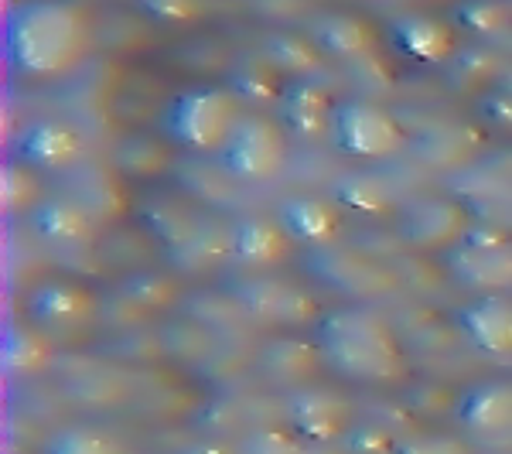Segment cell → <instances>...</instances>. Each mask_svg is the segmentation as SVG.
Instances as JSON below:
<instances>
[{"instance_id":"6da1fadb","label":"cell","mask_w":512,"mask_h":454,"mask_svg":"<svg viewBox=\"0 0 512 454\" xmlns=\"http://www.w3.org/2000/svg\"><path fill=\"white\" fill-rule=\"evenodd\" d=\"M89 48L82 7L65 0L11 4L0 21V62L21 82H55L79 69Z\"/></svg>"},{"instance_id":"7a4b0ae2","label":"cell","mask_w":512,"mask_h":454,"mask_svg":"<svg viewBox=\"0 0 512 454\" xmlns=\"http://www.w3.org/2000/svg\"><path fill=\"white\" fill-rule=\"evenodd\" d=\"M311 342L321 352V362L349 383L393 386L410 373L393 325L366 304H342L318 315L311 325Z\"/></svg>"},{"instance_id":"3957f363","label":"cell","mask_w":512,"mask_h":454,"mask_svg":"<svg viewBox=\"0 0 512 454\" xmlns=\"http://www.w3.org/2000/svg\"><path fill=\"white\" fill-rule=\"evenodd\" d=\"M243 117V103L229 86H188L164 106L161 130L178 151L216 158Z\"/></svg>"},{"instance_id":"277c9868","label":"cell","mask_w":512,"mask_h":454,"mask_svg":"<svg viewBox=\"0 0 512 454\" xmlns=\"http://www.w3.org/2000/svg\"><path fill=\"white\" fill-rule=\"evenodd\" d=\"M328 140L335 144L338 154L362 164H383L393 161L407 151V130L396 120L386 106L373 103V99H338L332 113V127H328Z\"/></svg>"},{"instance_id":"5b68a950","label":"cell","mask_w":512,"mask_h":454,"mask_svg":"<svg viewBox=\"0 0 512 454\" xmlns=\"http://www.w3.org/2000/svg\"><path fill=\"white\" fill-rule=\"evenodd\" d=\"M287 130L280 127L270 113L246 110V117L239 120L236 134L226 140V147L216 154V164L236 181H270L284 171L287 164Z\"/></svg>"},{"instance_id":"8992f818","label":"cell","mask_w":512,"mask_h":454,"mask_svg":"<svg viewBox=\"0 0 512 454\" xmlns=\"http://www.w3.org/2000/svg\"><path fill=\"white\" fill-rule=\"evenodd\" d=\"M82 154H86V134L65 117H35L7 140V158L28 164L41 178L79 168Z\"/></svg>"},{"instance_id":"52a82bcc","label":"cell","mask_w":512,"mask_h":454,"mask_svg":"<svg viewBox=\"0 0 512 454\" xmlns=\"http://www.w3.org/2000/svg\"><path fill=\"white\" fill-rule=\"evenodd\" d=\"M475 212L468 209L461 198L454 195H420L414 202H407L396 216V233L403 243H410L414 250H431V253H451L454 246H461V239L468 236V229L475 226Z\"/></svg>"},{"instance_id":"ba28073f","label":"cell","mask_w":512,"mask_h":454,"mask_svg":"<svg viewBox=\"0 0 512 454\" xmlns=\"http://www.w3.org/2000/svg\"><path fill=\"white\" fill-rule=\"evenodd\" d=\"M287 424L297 441L335 444L345 441L359 420L342 393L325 390V386H301L287 396Z\"/></svg>"},{"instance_id":"9c48e42d","label":"cell","mask_w":512,"mask_h":454,"mask_svg":"<svg viewBox=\"0 0 512 454\" xmlns=\"http://www.w3.org/2000/svg\"><path fill=\"white\" fill-rule=\"evenodd\" d=\"M24 311H28L31 325H38L45 335H59L89 325L99 311V297L93 287L79 284V280L52 277L41 280L35 291L28 294Z\"/></svg>"},{"instance_id":"30bf717a","label":"cell","mask_w":512,"mask_h":454,"mask_svg":"<svg viewBox=\"0 0 512 454\" xmlns=\"http://www.w3.org/2000/svg\"><path fill=\"white\" fill-rule=\"evenodd\" d=\"M454 420L472 441L499 444L512 437V379H478L454 403Z\"/></svg>"},{"instance_id":"8fae6325","label":"cell","mask_w":512,"mask_h":454,"mask_svg":"<svg viewBox=\"0 0 512 454\" xmlns=\"http://www.w3.org/2000/svg\"><path fill=\"white\" fill-rule=\"evenodd\" d=\"M96 212L82 202L79 195L69 192H48L38 202V209L28 216V226L41 243L52 250H82V246L96 243Z\"/></svg>"},{"instance_id":"7c38bea8","label":"cell","mask_w":512,"mask_h":454,"mask_svg":"<svg viewBox=\"0 0 512 454\" xmlns=\"http://www.w3.org/2000/svg\"><path fill=\"white\" fill-rule=\"evenodd\" d=\"M386 35L390 45L403 59L417 62V65H444L451 59H458V31L448 18H437L427 11H410L400 14L386 24Z\"/></svg>"},{"instance_id":"4fadbf2b","label":"cell","mask_w":512,"mask_h":454,"mask_svg":"<svg viewBox=\"0 0 512 454\" xmlns=\"http://www.w3.org/2000/svg\"><path fill=\"white\" fill-rule=\"evenodd\" d=\"M335 103L338 96L318 76H294L277 103V120L287 130V137L321 140L332 127Z\"/></svg>"},{"instance_id":"5bb4252c","label":"cell","mask_w":512,"mask_h":454,"mask_svg":"<svg viewBox=\"0 0 512 454\" xmlns=\"http://www.w3.org/2000/svg\"><path fill=\"white\" fill-rule=\"evenodd\" d=\"M468 345L489 359H512V294H472L454 311Z\"/></svg>"},{"instance_id":"9a60e30c","label":"cell","mask_w":512,"mask_h":454,"mask_svg":"<svg viewBox=\"0 0 512 454\" xmlns=\"http://www.w3.org/2000/svg\"><path fill=\"white\" fill-rule=\"evenodd\" d=\"M277 219L297 246H335L345 236V212L332 195H287L277 205Z\"/></svg>"},{"instance_id":"2e32d148","label":"cell","mask_w":512,"mask_h":454,"mask_svg":"<svg viewBox=\"0 0 512 454\" xmlns=\"http://www.w3.org/2000/svg\"><path fill=\"white\" fill-rule=\"evenodd\" d=\"M294 250V239L277 216H233V263L246 270H274Z\"/></svg>"},{"instance_id":"e0dca14e","label":"cell","mask_w":512,"mask_h":454,"mask_svg":"<svg viewBox=\"0 0 512 454\" xmlns=\"http://www.w3.org/2000/svg\"><path fill=\"white\" fill-rule=\"evenodd\" d=\"M202 212L181 195H154L140 205V226L161 250L181 253L202 226Z\"/></svg>"},{"instance_id":"ac0fdd59","label":"cell","mask_w":512,"mask_h":454,"mask_svg":"<svg viewBox=\"0 0 512 454\" xmlns=\"http://www.w3.org/2000/svg\"><path fill=\"white\" fill-rule=\"evenodd\" d=\"M451 277L475 294H509L512 287V246L506 250H468L454 246L444 253Z\"/></svg>"},{"instance_id":"d6986e66","label":"cell","mask_w":512,"mask_h":454,"mask_svg":"<svg viewBox=\"0 0 512 454\" xmlns=\"http://www.w3.org/2000/svg\"><path fill=\"white\" fill-rule=\"evenodd\" d=\"M287 82H291V76H287L267 52L243 55V59L233 65V72H229V89L239 96V103L260 106V110H277Z\"/></svg>"},{"instance_id":"ffe728a7","label":"cell","mask_w":512,"mask_h":454,"mask_svg":"<svg viewBox=\"0 0 512 454\" xmlns=\"http://www.w3.org/2000/svg\"><path fill=\"white\" fill-rule=\"evenodd\" d=\"M311 41L328 59H366L376 48V31L366 18L352 11H332L311 24Z\"/></svg>"},{"instance_id":"44dd1931","label":"cell","mask_w":512,"mask_h":454,"mask_svg":"<svg viewBox=\"0 0 512 454\" xmlns=\"http://www.w3.org/2000/svg\"><path fill=\"white\" fill-rule=\"evenodd\" d=\"M332 198L345 216L362 219H396L403 205H396L393 185L379 178L376 171H352L332 185Z\"/></svg>"},{"instance_id":"7402d4cb","label":"cell","mask_w":512,"mask_h":454,"mask_svg":"<svg viewBox=\"0 0 512 454\" xmlns=\"http://www.w3.org/2000/svg\"><path fill=\"white\" fill-rule=\"evenodd\" d=\"M0 356L11 376H35L52 362V335H45L31 321H7L0 335Z\"/></svg>"},{"instance_id":"603a6c76","label":"cell","mask_w":512,"mask_h":454,"mask_svg":"<svg viewBox=\"0 0 512 454\" xmlns=\"http://www.w3.org/2000/svg\"><path fill=\"white\" fill-rule=\"evenodd\" d=\"M45 195V178L38 171H31L21 161L4 158V164H0V205H4V216L28 219Z\"/></svg>"},{"instance_id":"cb8c5ba5","label":"cell","mask_w":512,"mask_h":454,"mask_svg":"<svg viewBox=\"0 0 512 454\" xmlns=\"http://www.w3.org/2000/svg\"><path fill=\"white\" fill-rule=\"evenodd\" d=\"M38 454H123L120 441L93 424H65L45 434Z\"/></svg>"},{"instance_id":"d4e9b609","label":"cell","mask_w":512,"mask_h":454,"mask_svg":"<svg viewBox=\"0 0 512 454\" xmlns=\"http://www.w3.org/2000/svg\"><path fill=\"white\" fill-rule=\"evenodd\" d=\"M123 291L130 294L134 304H144V308H164V304L175 301L178 284L161 270H137L123 280Z\"/></svg>"},{"instance_id":"484cf974","label":"cell","mask_w":512,"mask_h":454,"mask_svg":"<svg viewBox=\"0 0 512 454\" xmlns=\"http://www.w3.org/2000/svg\"><path fill=\"white\" fill-rule=\"evenodd\" d=\"M509 18H512L509 7H502V4H461L448 14L451 24H458V28H465V31H475V35H495V31L506 28Z\"/></svg>"},{"instance_id":"4316f807","label":"cell","mask_w":512,"mask_h":454,"mask_svg":"<svg viewBox=\"0 0 512 454\" xmlns=\"http://www.w3.org/2000/svg\"><path fill=\"white\" fill-rule=\"evenodd\" d=\"M475 106H478V117H482L485 127L495 130V134L512 137V93L509 89H502V86L485 89Z\"/></svg>"},{"instance_id":"83f0119b","label":"cell","mask_w":512,"mask_h":454,"mask_svg":"<svg viewBox=\"0 0 512 454\" xmlns=\"http://www.w3.org/2000/svg\"><path fill=\"white\" fill-rule=\"evenodd\" d=\"M393 454H475V444L451 434H424V437H403Z\"/></svg>"},{"instance_id":"f1b7e54d","label":"cell","mask_w":512,"mask_h":454,"mask_svg":"<svg viewBox=\"0 0 512 454\" xmlns=\"http://www.w3.org/2000/svg\"><path fill=\"white\" fill-rule=\"evenodd\" d=\"M342 444L349 454H393L400 441H396V434H390L379 424H355L352 434Z\"/></svg>"},{"instance_id":"f546056e","label":"cell","mask_w":512,"mask_h":454,"mask_svg":"<svg viewBox=\"0 0 512 454\" xmlns=\"http://www.w3.org/2000/svg\"><path fill=\"white\" fill-rule=\"evenodd\" d=\"M461 246H468V250H506V246H512V233L492 219H475Z\"/></svg>"},{"instance_id":"4dcf8cb0","label":"cell","mask_w":512,"mask_h":454,"mask_svg":"<svg viewBox=\"0 0 512 454\" xmlns=\"http://www.w3.org/2000/svg\"><path fill=\"white\" fill-rule=\"evenodd\" d=\"M147 14H158V18H164V14H168V18H195V7H181V11H175V7H158V4H151L147 7Z\"/></svg>"}]
</instances>
